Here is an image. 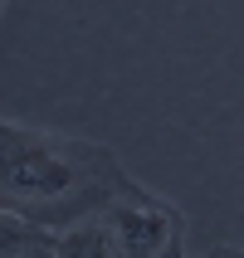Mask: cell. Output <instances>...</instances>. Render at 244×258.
<instances>
[{
    "mask_svg": "<svg viewBox=\"0 0 244 258\" xmlns=\"http://www.w3.org/2000/svg\"><path fill=\"white\" fill-rule=\"evenodd\" d=\"M137 185L142 180H132L103 142L0 117V210H10L15 219L59 234L78 219L103 215Z\"/></svg>",
    "mask_w": 244,
    "mask_h": 258,
    "instance_id": "obj_1",
    "label": "cell"
},
{
    "mask_svg": "<svg viewBox=\"0 0 244 258\" xmlns=\"http://www.w3.org/2000/svg\"><path fill=\"white\" fill-rule=\"evenodd\" d=\"M108 229H113L122 258H171V253H186V215L176 210L171 200L152 195L147 185H137L132 195L113 200L103 210Z\"/></svg>",
    "mask_w": 244,
    "mask_h": 258,
    "instance_id": "obj_2",
    "label": "cell"
},
{
    "mask_svg": "<svg viewBox=\"0 0 244 258\" xmlns=\"http://www.w3.org/2000/svg\"><path fill=\"white\" fill-rule=\"evenodd\" d=\"M49 258H122V248H117L108 219L93 215V219H78V224H69V229H59Z\"/></svg>",
    "mask_w": 244,
    "mask_h": 258,
    "instance_id": "obj_3",
    "label": "cell"
},
{
    "mask_svg": "<svg viewBox=\"0 0 244 258\" xmlns=\"http://www.w3.org/2000/svg\"><path fill=\"white\" fill-rule=\"evenodd\" d=\"M201 258H244V248H234V244H215V248H205Z\"/></svg>",
    "mask_w": 244,
    "mask_h": 258,
    "instance_id": "obj_4",
    "label": "cell"
},
{
    "mask_svg": "<svg viewBox=\"0 0 244 258\" xmlns=\"http://www.w3.org/2000/svg\"><path fill=\"white\" fill-rule=\"evenodd\" d=\"M49 248H54V234L44 239V244H34V248H25V253H15V258H49Z\"/></svg>",
    "mask_w": 244,
    "mask_h": 258,
    "instance_id": "obj_5",
    "label": "cell"
},
{
    "mask_svg": "<svg viewBox=\"0 0 244 258\" xmlns=\"http://www.w3.org/2000/svg\"><path fill=\"white\" fill-rule=\"evenodd\" d=\"M5 10H10V0H0V15H5Z\"/></svg>",
    "mask_w": 244,
    "mask_h": 258,
    "instance_id": "obj_6",
    "label": "cell"
},
{
    "mask_svg": "<svg viewBox=\"0 0 244 258\" xmlns=\"http://www.w3.org/2000/svg\"><path fill=\"white\" fill-rule=\"evenodd\" d=\"M171 258H186V253H171Z\"/></svg>",
    "mask_w": 244,
    "mask_h": 258,
    "instance_id": "obj_7",
    "label": "cell"
}]
</instances>
